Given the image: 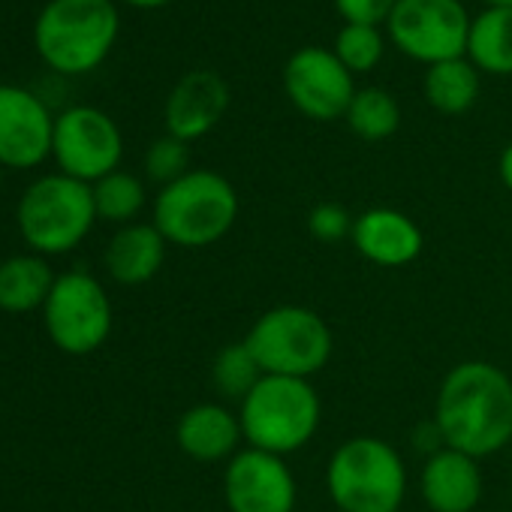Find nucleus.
I'll return each instance as SVG.
<instances>
[{"label": "nucleus", "mask_w": 512, "mask_h": 512, "mask_svg": "<svg viewBox=\"0 0 512 512\" xmlns=\"http://www.w3.org/2000/svg\"><path fill=\"white\" fill-rule=\"evenodd\" d=\"M229 100H232L229 85L214 70L184 73L172 85L166 106H163L166 133L187 142V145L208 136L223 121V115L229 112Z\"/></svg>", "instance_id": "4468645a"}, {"label": "nucleus", "mask_w": 512, "mask_h": 512, "mask_svg": "<svg viewBox=\"0 0 512 512\" xmlns=\"http://www.w3.org/2000/svg\"><path fill=\"white\" fill-rule=\"evenodd\" d=\"M263 374L311 380L320 374L335 350L329 323L305 305H278L256 317L244 335Z\"/></svg>", "instance_id": "423d86ee"}, {"label": "nucleus", "mask_w": 512, "mask_h": 512, "mask_svg": "<svg viewBox=\"0 0 512 512\" xmlns=\"http://www.w3.org/2000/svg\"><path fill=\"white\" fill-rule=\"evenodd\" d=\"M175 440L187 458L199 464H217L241 452L244 431H241L238 413H232L223 404L205 401V404H193L190 410H184L175 428Z\"/></svg>", "instance_id": "f3484780"}, {"label": "nucleus", "mask_w": 512, "mask_h": 512, "mask_svg": "<svg viewBox=\"0 0 512 512\" xmlns=\"http://www.w3.org/2000/svg\"><path fill=\"white\" fill-rule=\"evenodd\" d=\"M464 58L485 76H512V10L485 7L476 13Z\"/></svg>", "instance_id": "6ab92c4d"}, {"label": "nucleus", "mask_w": 512, "mask_h": 512, "mask_svg": "<svg viewBox=\"0 0 512 512\" xmlns=\"http://www.w3.org/2000/svg\"><path fill=\"white\" fill-rule=\"evenodd\" d=\"M398 0H335V10L344 25H386Z\"/></svg>", "instance_id": "cd10ccee"}, {"label": "nucleus", "mask_w": 512, "mask_h": 512, "mask_svg": "<svg viewBox=\"0 0 512 512\" xmlns=\"http://www.w3.org/2000/svg\"><path fill=\"white\" fill-rule=\"evenodd\" d=\"M485 479L479 458L458 449H434L419 473V494L431 512H473L482 500Z\"/></svg>", "instance_id": "dca6fc26"}, {"label": "nucleus", "mask_w": 512, "mask_h": 512, "mask_svg": "<svg viewBox=\"0 0 512 512\" xmlns=\"http://www.w3.org/2000/svg\"><path fill=\"white\" fill-rule=\"evenodd\" d=\"M434 428L443 446L488 458L512 443V380L491 362L455 365L434 398Z\"/></svg>", "instance_id": "f257e3e1"}, {"label": "nucleus", "mask_w": 512, "mask_h": 512, "mask_svg": "<svg viewBox=\"0 0 512 512\" xmlns=\"http://www.w3.org/2000/svg\"><path fill=\"white\" fill-rule=\"evenodd\" d=\"M470 19L461 0H398L386 34L404 58L434 67L440 61L464 58Z\"/></svg>", "instance_id": "6e6552de"}, {"label": "nucleus", "mask_w": 512, "mask_h": 512, "mask_svg": "<svg viewBox=\"0 0 512 512\" xmlns=\"http://www.w3.org/2000/svg\"><path fill=\"white\" fill-rule=\"evenodd\" d=\"M190 172V145L175 139V136H160L157 142H151V148L145 151V175L148 181L166 187L178 178H184Z\"/></svg>", "instance_id": "a878e982"}, {"label": "nucleus", "mask_w": 512, "mask_h": 512, "mask_svg": "<svg viewBox=\"0 0 512 512\" xmlns=\"http://www.w3.org/2000/svg\"><path fill=\"white\" fill-rule=\"evenodd\" d=\"M94 193V208L100 220H112V223H130L142 208H145V184L130 175V172H109L106 178L91 184Z\"/></svg>", "instance_id": "5701e85b"}, {"label": "nucleus", "mask_w": 512, "mask_h": 512, "mask_svg": "<svg viewBox=\"0 0 512 512\" xmlns=\"http://www.w3.org/2000/svg\"><path fill=\"white\" fill-rule=\"evenodd\" d=\"M52 157L64 175L94 184L118 169L124 157V136L103 109L70 106L55 118Z\"/></svg>", "instance_id": "9d476101"}, {"label": "nucleus", "mask_w": 512, "mask_h": 512, "mask_svg": "<svg viewBox=\"0 0 512 512\" xmlns=\"http://www.w3.org/2000/svg\"><path fill=\"white\" fill-rule=\"evenodd\" d=\"M55 115L40 94L0 85V166L34 169L52 157Z\"/></svg>", "instance_id": "ddd939ff"}, {"label": "nucleus", "mask_w": 512, "mask_h": 512, "mask_svg": "<svg viewBox=\"0 0 512 512\" xmlns=\"http://www.w3.org/2000/svg\"><path fill=\"white\" fill-rule=\"evenodd\" d=\"M326 488L338 512H398L407 497V464L383 437L356 434L332 452Z\"/></svg>", "instance_id": "20e7f679"}, {"label": "nucleus", "mask_w": 512, "mask_h": 512, "mask_svg": "<svg viewBox=\"0 0 512 512\" xmlns=\"http://www.w3.org/2000/svg\"><path fill=\"white\" fill-rule=\"evenodd\" d=\"M332 52L353 76L374 73L386 55V34L374 25H341Z\"/></svg>", "instance_id": "393cba45"}, {"label": "nucleus", "mask_w": 512, "mask_h": 512, "mask_svg": "<svg viewBox=\"0 0 512 512\" xmlns=\"http://www.w3.org/2000/svg\"><path fill=\"white\" fill-rule=\"evenodd\" d=\"M118 34L115 0H49L34 22V49L55 73L85 76L112 55Z\"/></svg>", "instance_id": "f03ea898"}, {"label": "nucleus", "mask_w": 512, "mask_h": 512, "mask_svg": "<svg viewBox=\"0 0 512 512\" xmlns=\"http://www.w3.org/2000/svg\"><path fill=\"white\" fill-rule=\"evenodd\" d=\"M497 175H500V184L512 193V142L497 157Z\"/></svg>", "instance_id": "c85d7f7f"}, {"label": "nucleus", "mask_w": 512, "mask_h": 512, "mask_svg": "<svg viewBox=\"0 0 512 512\" xmlns=\"http://www.w3.org/2000/svg\"><path fill=\"white\" fill-rule=\"evenodd\" d=\"M422 94L425 103L440 115H467L482 94V73L467 58L440 61L425 70Z\"/></svg>", "instance_id": "aec40b11"}, {"label": "nucleus", "mask_w": 512, "mask_h": 512, "mask_svg": "<svg viewBox=\"0 0 512 512\" xmlns=\"http://www.w3.org/2000/svg\"><path fill=\"white\" fill-rule=\"evenodd\" d=\"M353 247L380 269H401L419 260L425 247L419 223L398 208H368L353 223Z\"/></svg>", "instance_id": "2eb2a0df"}, {"label": "nucleus", "mask_w": 512, "mask_h": 512, "mask_svg": "<svg viewBox=\"0 0 512 512\" xmlns=\"http://www.w3.org/2000/svg\"><path fill=\"white\" fill-rule=\"evenodd\" d=\"M238 419L247 446L287 458L317 437L323 404L311 380L266 374L238 404Z\"/></svg>", "instance_id": "7ed1b4c3"}, {"label": "nucleus", "mask_w": 512, "mask_h": 512, "mask_svg": "<svg viewBox=\"0 0 512 512\" xmlns=\"http://www.w3.org/2000/svg\"><path fill=\"white\" fill-rule=\"evenodd\" d=\"M238 220V193L214 169H190L184 178L160 187L154 199V226L175 247L217 244Z\"/></svg>", "instance_id": "39448f33"}, {"label": "nucleus", "mask_w": 512, "mask_h": 512, "mask_svg": "<svg viewBox=\"0 0 512 512\" xmlns=\"http://www.w3.org/2000/svg\"><path fill=\"white\" fill-rule=\"evenodd\" d=\"M344 121L353 130V136L365 142H383L392 139L401 127V106L383 88H359Z\"/></svg>", "instance_id": "4be33fe9"}, {"label": "nucleus", "mask_w": 512, "mask_h": 512, "mask_svg": "<svg viewBox=\"0 0 512 512\" xmlns=\"http://www.w3.org/2000/svg\"><path fill=\"white\" fill-rule=\"evenodd\" d=\"M115 4H127L133 10H163L172 4V0H115Z\"/></svg>", "instance_id": "c756f323"}, {"label": "nucleus", "mask_w": 512, "mask_h": 512, "mask_svg": "<svg viewBox=\"0 0 512 512\" xmlns=\"http://www.w3.org/2000/svg\"><path fill=\"white\" fill-rule=\"evenodd\" d=\"M356 91V76L332 49L305 46L284 64V94L311 121L329 124L344 118Z\"/></svg>", "instance_id": "9b49d317"}, {"label": "nucleus", "mask_w": 512, "mask_h": 512, "mask_svg": "<svg viewBox=\"0 0 512 512\" xmlns=\"http://www.w3.org/2000/svg\"><path fill=\"white\" fill-rule=\"evenodd\" d=\"M356 217L341 202H317L308 211V235L320 244H338L344 238H353Z\"/></svg>", "instance_id": "bb28decb"}, {"label": "nucleus", "mask_w": 512, "mask_h": 512, "mask_svg": "<svg viewBox=\"0 0 512 512\" xmlns=\"http://www.w3.org/2000/svg\"><path fill=\"white\" fill-rule=\"evenodd\" d=\"M166 238L154 223L121 226L106 247V269L124 287L148 284L166 260Z\"/></svg>", "instance_id": "a211bd4d"}, {"label": "nucleus", "mask_w": 512, "mask_h": 512, "mask_svg": "<svg viewBox=\"0 0 512 512\" xmlns=\"http://www.w3.org/2000/svg\"><path fill=\"white\" fill-rule=\"evenodd\" d=\"M296 497V476L281 455L244 446L226 461L223 500L229 512H293Z\"/></svg>", "instance_id": "f8f14e48"}, {"label": "nucleus", "mask_w": 512, "mask_h": 512, "mask_svg": "<svg viewBox=\"0 0 512 512\" xmlns=\"http://www.w3.org/2000/svg\"><path fill=\"white\" fill-rule=\"evenodd\" d=\"M49 338L70 356H88L100 350L112 332V302L103 284L85 272H67L55 278V287L43 305Z\"/></svg>", "instance_id": "1a4fd4ad"}, {"label": "nucleus", "mask_w": 512, "mask_h": 512, "mask_svg": "<svg viewBox=\"0 0 512 512\" xmlns=\"http://www.w3.org/2000/svg\"><path fill=\"white\" fill-rule=\"evenodd\" d=\"M485 7H503V10H512V0H482Z\"/></svg>", "instance_id": "7c9ffc66"}, {"label": "nucleus", "mask_w": 512, "mask_h": 512, "mask_svg": "<svg viewBox=\"0 0 512 512\" xmlns=\"http://www.w3.org/2000/svg\"><path fill=\"white\" fill-rule=\"evenodd\" d=\"M266 374L260 368V362L253 359L250 347L244 341L226 344L214 362H211V383L223 398H235L238 404L247 398V392L260 383Z\"/></svg>", "instance_id": "b1692460"}, {"label": "nucleus", "mask_w": 512, "mask_h": 512, "mask_svg": "<svg viewBox=\"0 0 512 512\" xmlns=\"http://www.w3.org/2000/svg\"><path fill=\"white\" fill-rule=\"evenodd\" d=\"M0 169H4V166H0ZM0 175H4V172H0Z\"/></svg>", "instance_id": "2f4dec72"}, {"label": "nucleus", "mask_w": 512, "mask_h": 512, "mask_svg": "<svg viewBox=\"0 0 512 512\" xmlns=\"http://www.w3.org/2000/svg\"><path fill=\"white\" fill-rule=\"evenodd\" d=\"M22 238L37 253H67L91 232L97 220L91 184L64 172L37 178L19 202Z\"/></svg>", "instance_id": "0eeeda50"}, {"label": "nucleus", "mask_w": 512, "mask_h": 512, "mask_svg": "<svg viewBox=\"0 0 512 512\" xmlns=\"http://www.w3.org/2000/svg\"><path fill=\"white\" fill-rule=\"evenodd\" d=\"M55 287L52 269L40 256H10L0 263V311L28 314L46 305Z\"/></svg>", "instance_id": "412c9836"}]
</instances>
